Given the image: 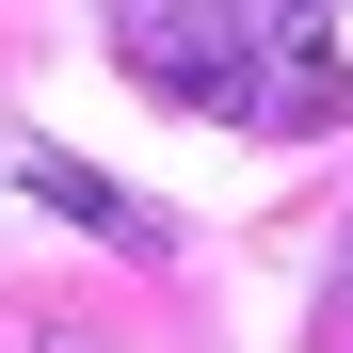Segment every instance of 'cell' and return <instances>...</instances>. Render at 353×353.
<instances>
[{
    "instance_id": "cell-1",
    "label": "cell",
    "mask_w": 353,
    "mask_h": 353,
    "mask_svg": "<svg viewBox=\"0 0 353 353\" xmlns=\"http://www.w3.org/2000/svg\"><path fill=\"white\" fill-rule=\"evenodd\" d=\"M112 65L176 112L225 129H337L353 65H337V0H112Z\"/></svg>"
},
{
    "instance_id": "cell-2",
    "label": "cell",
    "mask_w": 353,
    "mask_h": 353,
    "mask_svg": "<svg viewBox=\"0 0 353 353\" xmlns=\"http://www.w3.org/2000/svg\"><path fill=\"white\" fill-rule=\"evenodd\" d=\"M17 176H32V193H48V209H65V225H97V241H145V209H129V193H112V176H81L65 145H17Z\"/></svg>"
},
{
    "instance_id": "cell-3",
    "label": "cell",
    "mask_w": 353,
    "mask_h": 353,
    "mask_svg": "<svg viewBox=\"0 0 353 353\" xmlns=\"http://www.w3.org/2000/svg\"><path fill=\"white\" fill-rule=\"evenodd\" d=\"M337 289H353V257H337Z\"/></svg>"
},
{
    "instance_id": "cell-4",
    "label": "cell",
    "mask_w": 353,
    "mask_h": 353,
    "mask_svg": "<svg viewBox=\"0 0 353 353\" xmlns=\"http://www.w3.org/2000/svg\"><path fill=\"white\" fill-rule=\"evenodd\" d=\"M48 353H65V337H48Z\"/></svg>"
}]
</instances>
